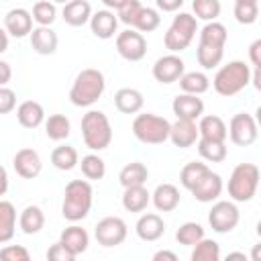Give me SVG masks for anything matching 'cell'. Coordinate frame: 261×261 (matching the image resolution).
Returning <instances> with one entry per match:
<instances>
[{"label":"cell","instance_id":"obj_1","mask_svg":"<svg viewBox=\"0 0 261 261\" xmlns=\"http://www.w3.org/2000/svg\"><path fill=\"white\" fill-rule=\"evenodd\" d=\"M104 90H106L104 73L96 67H86L75 75L71 90H69V100L73 106L88 108L102 98Z\"/></svg>","mask_w":261,"mask_h":261},{"label":"cell","instance_id":"obj_2","mask_svg":"<svg viewBox=\"0 0 261 261\" xmlns=\"http://www.w3.org/2000/svg\"><path fill=\"white\" fill-rule=\"evenodd\" d=\"M94 200V190L88 179H71L65 186L63 192V204H61V214L69 222L84 220L90 214Z\"/></svg>","mask_w":261,"mask_h":261},{"label":"cell","instance_id":"obj_3","mask_svg":"<svg viewBox=\"0 0 261 261\" xmlns=\"http://www.w3.org/2000/svg\"><path fill=\"white\" fill-rule=\"evenodd\" d=\"M251 82V69L245 61L241 59H234V61H228L226 65H222L214 80H212V88L216 90V94L220 96H234L239 94L241 90H245Z\"/></svg>","mask_w":261,"mask_h":261},{"label":"cell","instance_id":"obj_4","mask_svg":"<svg viewBox=\"0 0 261 261\" xmlns=\"http://www.w3.org/2000/svg\"><path fill=\"white\" fill-rule=\"evenodd\" d=\"M82 139L88 149L102 151L112 143V126L102 110H88L82 118Z\"/></svg>","mask_w":261,"mask_h":261},{"label":"cell","instance_id":"obj_5","mask_svg":"<svg viewBox=\"0 0 261 261\" xmlns=\"http://www.w3.org/2000/svg\"><path fill=\"white\" fill-rule=\"evenodd\" d=\"M259 167L255 163H239L226 184L228 196L232 202H249L253 200V196L257 194L259 188Z\"/></svg>","mask_w":261,"mask_h":261},{"label":"cell","instance_id":"obj_6","mask_svg":"<svg viewBox=\"0 0 261 261\" xmlns=\"http://www.w3.org/2000/svg\"><path fill=\"white\" fill-rule=\"evenodd\" d=\"M198 33V20L194 18V14L190 12H179L173 16L165 37H163V43H165V49H169V53H181L184 49H188L194 41Z\"/></svg>","mask_w":261,"mask_h":261},{"label":"cell","instance_id":"obj_7","mask_svg":"<svg viewBox=\"0 0 261 261\" xmlns=\"http://www.w3.org/2000/svg\"><path fill=\"white\" fill-rule=\"evenodd\" d=\"M169 128L171 122L163 116L145 112V114H137L133 120V135L145 143V145H161L169 139Z\"/></svg>","mask_w":261,"mask_h":261},{"label":"cell","instance_id":"obj_8","mask_svg":"<svg viewBox=\"0 0 261 261\" xmlns=\"http://www.w3.org/2000/svg\"><path fill=\"white\" fill-rule=\"evenodd\" d=\"M241 220V214H239V208L234 206V202L230 200H218L210 212H208V224L212 230L224 234V232H230L237 228Z\"/></svg>","mask_w":261,"mask_h":261},{"label":"cell","instance_id":"obj_9","mask_svg":"<svg viewBox=\"0 0 261 261\" xmlns=\"http://www.w3.org/2000/svg\"><path fill=\"white\" fill-rule=\"evenodd\" d=\"M226 133H228L230 141H232L234 145H239V147H249V145H253V143L257 141V137H259L257 122H255V118H253L251 114H247V112H237V114L230 118V122H228V126H226Z\"/></svg>","mask_w":261,"mask_h":261},{"label":"cell","instance_id":"obj_10","mask_svg":"<svg viewBox=\"0 0 261 261\" xmlns=\"http://www.w3.org/2000/svg\"><path fill=\"white\" fill-rule=\"evenodd\" d=\"M126 222L118 216H106L102 220H98L96 228H94V237L98 241V245L102 247H118L124 243L126 239Z\"/></svg>","mask_w":261,"mask_h":261},{"label":"cell","instance_id":"obj_11","mask_svg":"<svg viewBox=\"0 0 261 261\" xmlns=\"http://www.w3.org/2000/svg\"><path fill=\"white\" fill-rule=\"evenodd\" d=\"M116 51L126 61H141L147 55V39L141 33L126 29L116 35Z\"/></svg>","mask_w":261,"mask_h":261},{"label":"cell","instance_id":"obj_12","mask_svg":"<svg viewBox=\"0 0 261 261\" xmlns=\"http://www.w3.org/2000/svg\"><path fill=\"white\" fill-rule=\"evenodd\" d=\"M186 73V63L179 55L167 53L153 63V77L159 84H173Z\"/></svg>","mask_w":261,"mask_h":261},{"label":"cell","instance_id":"obj_13","mask_svg":"<svg viewBox=\"0 0 261 261\" xmlns=\"http://www.w3.org/2000/svg\"><path fill=\"white\" fill-rule=\"evenodd\" d=\"M222 190H224L222 177H220L216 171L206 169V171L202 173V177L192 186L190 192H192V196H194L198 202L208 204V202H214V200L222 194Z\"/></svg>","mask_w":261,"mask_h":261},{"label":"cell","instance_id":"obj_14","mask_svg":"<svg viewBox=\"0 0 261 261\" xmlns=\"http://www.w3.org/2000/svg\"><path fill=\"white\" fill-rule=\"evenodd\" d=\"M12 167L22 179H35L43 169V161L35 149L24 147V149H18L16 155L12 157Z\"/></svg>","mask_w":261,"mask_h":261},{"label":"cell","instance_id":"obj_15","mask_svg":"<svg viewBox=\"0 0 261 261\" xmlns=\"http://www.w3.org/2000/svg\"><path fill=\"white\" fill-rule=\"evenodd\" d=\"M173 114L177 116V120H192L196 122L202 114H204V102L198 96H190V94H177L173 98L171 104Z\"/></svg>","mask_w":261,"mask_h":261},{"label":"cell","instance_id":"obj_16","mask_svg":"<svg viewBox=\"0 0 261 261\" xmlns=\"http://www.w3.org/2000/svg\"><path fill=\"white\" fill-rule=\"evenodd\" d=\"M4 31L6 35H12L16 39H22L31 35L33 31V16L27 8H12L4 16Z\"/></svg>","mask_w":261,"mask_h":261},{"label":"cell","instance_id":"obj_17","mask_svg":"<svg viewBox=\"0 0 261 261\" xmlns=\"http://www.w3.org/2000/svg\"><path fill=\"white\" fill-rule=\"evenodd\" d=\"M198 139H200L198 124L192 120H175L169 128V141L179 149H188V147L196 145Z\"/></svg>","mask_w":261,"mask_h":261},{"label":"cell","instance_id":"obj_18","mask_svg":"<svg viewBox=\"0 0 261 261\" xmlns=\"http://www.w3.org/2000/svg\"><path fill=\"white\" fill-rule=\"evenodd\" d=\"M90 29H92L94 37H98V39H104V41L112 39L118 29V18L112 10L102 8L90 16Z\"/></svg>","mask_w":261,"mask_h":261},{"label":"cell","instance_id":"obj_19","mask_svg":"<svg viewBox=\"0 0 261 261\" xmlns=\"http://www.w3.org/2000/svg\"><path fill=\"white\" fill-rule=\"evenodd\" d=\"M135 230H137V234H139L141 241L153 243V241H157V239L163 237V232H165V222H163V218H161L159 214L147 212V214H143V216L137 220Z\"/></svg>","mask_w":261,"mask_h":261},{"label":"cell","instance_id":"obj_20","mask_svg":"<svg viewBox=\"0 0 261 261\" xmlns=\"http://www.w3.org/2000/svg\"><path fill=\"white\" fill-rule=\"evenodd\" d=\"M57 33L51 27H37L31 31V47L39 55H53L57 51Z\"/></svg>","mask_w":261,"mask_h":261},{"label":"cell","instance_id":"obj_21","mask_svg":"<svg viewBox=\"0 0 261 261\" xmlns=\"http://www.w3.org/2000/svg\"><path fill=\"white\" fill-rule=\"evenodd\" d=\"M198 133H200V139H206V141H218V143H224L228 133H226V124L220 116L216 114H206V116H200L198 118Z\"/></svg>","mask_w":261,"mask_h":261},{"label":"cell","instance_id":"obj_22","mask_svg":"<svg viewBox=\"0 0 261 261\" xmlns=\"http://www.w3.org/2000/svg\"><path fill=\"white\" fill-rule=\"evenodd\" d=\"M59 243H61L69 253H73V255L77 257V255H82V253L88 249V245H90V234L86 232V228H82V226H77V224H71V226L63 228V232H61V237H59Z\"/></svg>","mask_w":261,"mask_h":261},{"label":"cell","instance_id":"obj_23","mask_svg":"<svg viewBox=\"0 0 261 261\" xmlns=\"http://www.w3.org/2000/svg\"><path fill=\"white\" fill-rule=\"evenodd\" d=\"M179 190L173 186V184H159L155 188V192L151 194V200H153V206L159 210V212H171L179 206Z\"/></svg>","mask_w":261,"mask_h":261},{"label":"cell","instance_id":"obj_24","mask_svg":"<svg viewBox=\"0 0 261 261\" xmlns=\"http://www.w3.org/2000/svg\"><path fill=\"white\" fill-rule=\"evenodd\" d=\"M145 104V98L135 88H120L114 94V106L122 114H137Z\"/></svg>","mask_w":261,"mask_h":261},{"label":"cell","instance_id":"obj_25","mask_svg":"<svg viewBox=\"0 0 261 261\" xmlns=\"http://www.w3.org/2000/svg\"><path fill=\"white\" fill-rule=\"evenodd\" d=\"M16 118H18L20 126H24V128H37V126H41L45 122V110H43V106L39 102L24 100L16 108Z\"/></svg>","mask_w":261,"mask_h":261},{"label":"cell","instance_id":"obj_26","mask_svg":"<svg viewBox=\"0 0 261 261\" xmlns=\"http://www.w3.org/2000/svg\"><path fill=\"white\" fill-rule=\"evenodd\" d=\"M92 16V6L88 0H71L63 6V20L69 27H84L90 22Z\"/></svg>","mask_w":261,"mask_h":261},{"label":"cell","instance_id":"obj_27","mask_svg":"<svg viewBox=\"0 0 261 261\" xmlns=\"http://www.w3.org/2000/svg\"><path fill=\"white\" fill-rule=\"evenodd\" d=\"M149 179V169L145 163L141 161H130L126 163L120 173H118V181L122 188H137V186H145V181Z\"/></svg>","mask_w":261,"mask_h":261},{"label":"cell","instance_id":"obj_28","mask_svg":"<svg viewBox=\"0 0 261 261\" xmlns=\"http://www.w3.org/2000/svg\"><path fill=\"white\" fill-rule=\"evenodd\" d=\"M177 82H179L181 92L190 94V96H200V94L208 92V88H210V77L204 71H186Z\"/></svg>","mask_w":261,"mask_h":261},{"label":"cell","instance_id":"obj_29","mask_svg":"<svg viewBox=\"0 0 261 261\" xmlns=\"http://www.w3.org/2000/svg\"><path fill=\"white\" fill-rule=\"evenodd\" d=\"M151 202V194L147 192L145 186L137 188H124L122 194V206L126 212H143Z\"/></svg>","mask_w":261,"mask_h":261},{"label":"cell","instance_id":"obj_30","mask_svg":"<svg viewBox=\"0 0 261 261\" xmlns=\"http://www.w3.org/2000/svg\"><path fill=\"white\" fill-rule=\"evenodd\" d=\"M16 230V208L8 200H0V243H8Z\"/></svg>","mask_w":261,"mask_h":261},{"label":"cell","instance_id":"obj_31","mask_svg":"<svg viewBox=\"0 0 261 261\" xmlns=\"http://www.w3.org/2000/svg\"><path fill=\"white\" fill-rule=\"evenodd\" d=\"M51 163L59 171H71L80 163V155L71 145H59L51 151Z\"/></svg>","mask_w":261,"mask_h":261},{"label":"cell","instance_id":"obj_32","mask_svg":"<svg viewBox=\"0 0 261 261\" xmlns=\"http://www.w3.org/2000/svg\"><path fill=\"white\" fill-rule=\"evenodd\" d=\"M18 224L24 234H37L45 226V214L39 206H27L18 216Z\"/></svg>","mask_w":261,"mask_h":261},{"label":"cell","instance_id":"obj_33","mask_svg":"<svg viewBox=\"0 0 261 261\" xmlns=\"http://www.w3.org/2000/svg\"><path fill=\"white\" fill-rule=\"evenodd\" d=\"M196 57H198V63H200L204 69H214V67L220 65V61H222V57H224V47L208 45V43H198Z\"/></svg>","mask_w":261,"mask_h":261},{"label":"cell","instance_id":"obj_34","mask_svg":"<svg viewBox=\"0 0 261 261\" xmlns=\"http://www.w3.org/2000/svg\"><path fill=\"white\" fill-rule=\"evenodd\" d=\"M196 149H198V153H200V157H202L204 161H210V163H222V161L226 159V143L198 139Z\"/></svg>","mask_w":261,"mask_h":261},{"label":"cell","instance_id":"obj_35","mask_svg":"<svg viewBox=\"0 0 261 261\" xmlns=\"http://www.w3.org/2000/svg\"><path fill=\"white\" fill-rule=\"evenodd\" d=\"M45 133L51 141H63L69 137L71 133V124H69V118L65 114H51L47 120H45Z\"/></svg>","mask_w":261,"mask_h":261},{"label":"cell","instance_id":"obj_36","mask_svg":"<svg viewBox=\"0 0 261 261\" xmlns=\"http://www.w3.org/2000/svg\"><path fill=\"white\" fill-rule=\"evenodd\" d=\"M159 22H161V16H159V12L155 10V8H151V6H141V10H139V14H137V18H135V22H133V31H137V33H151V31H155L157 27H159Z\"/></svg>","mask_w":261,"mask_h":261},{"label":"cell","instance_id":"obj_37","mask_svg":"<svg viewBox=\"0 0 261 261\" xmlns=\"http://www.w3.org/2000/svg\"><path fill=\"white\" fill-rule=\"evenodd\" d=\"M226 39H228V33H226V27L222 22H206L204 29L200 31V41L198 43H208V45H218V47H224L226 45Z\"/></svg>","mask_w":261,"mask_h":261},{"label":"cell","instance_id":"obj_38","mask_svg":"<svg viewBox=\"0 0 261 261\" xmlns=\"http://www.w3.org/2000/svg\"><path fill=\"white\" fill-rule=\"evenodd\" d=\"M190 261H220V245L212 239H202L194 245Z\"/></svg>","mask_w":261,"mask_h":261},{"label":"cell","instance_id":"obj_39","mask_svg":"<svg viewBox=\"0 0 261 261\" xmlns=\"http://www.w3.org/2000/svg\"><path fill=\"white\" fill-rule=\"evenodd\" d=\"M202 239H206V237H204L202 224H198V222H184V224L175 230V241H177L179 245H186V247H194V245H198Z\"/></svg>","mask_w":261,"mask_h":261},{"label":"cell","instance_id":"obj_40","mask_svg":"<svg viewBox=\"0 0 261 261\" xmlns=\"http://www.w3.org/2000/svg\"><path fill=\"white\" fill-rule=\"evenodd\" d=\"M80 167H82V173L86 179H102L104 173H106V163L102 157L90 153V155H84L82 161H80Z\"/></svg>","mask_w":261,"mask_h":261},{"label":"cell","instance_id":"obj_41","mask_svg":"<svg viewBox=\"0 0 261 261\" xmlns=\"http://www.w3.org/2000/svg\"><path fill=\"white\" fill-rule=\"evenodd\" d=\"M259 16L257 0H237L234 2V18L239 24H253Z\"/></svg>","mask_w":261,"mask_h":261},{"label":"cell","instance_id":"obj_42","mask_svg":"<svg viewBox=\"0 0 261 261\" xmlns=\"http://www.w3.org/2000/svg\"><path fill=\"white\" fill-rule=\"evenodd\" d=\"M192 10H194V18H202L206 22H214L220 14V2L218 0H194L192 2Z\"/></svg>","mask_w":261,"mask_h":261},{"label":"cell","instance_id":"obj_43","mask_svg":"<svg viewBox=\"0 0 261 261\" xmlns=\"http://www.w3.org/2000/svg\"><path fill=\"white\" fill-rule=\"evenodd\" d=\"M31 16H33L35 22H39V27H51L53 20L57 18V8H55L53 2L41 0V2H35Z\"/></svg>","mask_w":261,"mask_h":261},{"label":"cell","instance_id":"obj_44","mask_svg":"<svg viewBox=\"0 0 261 261\" xmlns=\"http://www.w3.org/2000/svg\"><path fill=\"white\" fill-rule=\"evenodd\" d=\"M208 169V165L206 163H200V161H190V163H186L184 167H181V171H179V181H181V186L186 188V190H192V186L202 177V173Z\"/></svg>","mask_w":261,"mask_h":261},{"label":"cell","instance_id":"obj_45","mask_svg":"<svg viewBox=\"0 0 261 261\" xmlns=\"http://www.w3.org/2000/svg\"><path fill=\"white\" fill-rule=\"evenodd\" d=\"M141 6H143V4H141L139 0H126V4L116 12V18H118L120 22H124L126 27H133V22H135V18H137Z\"/></svg>","mask_w":261,"mask_h":261},{"label":"cell","instance_id":"obj_46","mask_svg":"<svg viewBox=\"0 0 261 261\" xmlns=\"http://www.w3.org/2000/svg\"><path fill=\"white\" fill-rule=\"evenodd\" d=\"M0 261H31V255L22 245H8L0 249Z\"/></svg>","mask_w":261,"mask_h":261},{"label":"cell","instance_id":"obj_47","mask_svg":"<svg viewBox=\"0 0 261 261\" xmlns=\"http://www.w3.org/2000/svg\"><path fill=\"white\" fill-rule=\"evenodd\" d=\"M45 257H47V261H75V259H77V257H75L73 253H69L59 241L47 249V255H45Z\"/></svg>","mask_w":261,"mask_h":261},{"label":"cell","instance_id":"obj_48","mask_svg":"<svg viewBox=\"0 0 261 261\" xmlns=\"http://www.w3.org/2000/svg\"><path fill=\"white\" fill-rule=\"evenodd\" d=\"M16 108V94L10 88H0V114H8Z\"/></svg>","mask_w":261,"mask_h":261},{"label":"cell","instance_id":"obj_49","mask_svg":"<svg viewBox=\"0 0 261 261\" xmlns=\"http://www.w3.org/2000/svg\"><path fill=\"white\" fill-rule=\"evenodd\" d=\"M249 59H251V63H253L255 69L261 67V39H257V41L251 43V47H249Z\"/></svg>","mask_w":261,"mask_h":261},{"label":"cell","instance_id":"obj_50","mask_svg":"<svg viewBox=\"0 0 261 261\" xmlns=\"http://www.w3.org/2000/svg\"><path fill=\"white\" fill-rule=\"evenodd\" d=\"M184 6V0H157V8L163 12H175Z\"/></svg>","mask_w":261,"mask_h":261},{"label":"cell","instance_id":"obj_51","mask_svg":"<svg viewBox=\"0 0 261 261\" xmlns=\"http://www.w3.org/2000/svg\"><path fill=\"white\" fill-rule=\"evenodd\" d=\"M10 77H12V67H10V63H6V61L0 59V88H6V84L10 82Z\"/></svg>","mask_w":261,"mask_h":261},{"label":"cell","instance_id":"obj_52","mask_svg":"<svg viewBox=\"0 0 261 261\" xmlns=\"http://www.w3.org/2000/svg\"><path fill=\"white\" fill-rule=\"evenodd\" d=\"M151 261H179V259H177V255H175L173 251H169V249H161V251H157V253L153 255Z\"/></svg>","mask_w":261,"mask_h":261},{"label":"cell","instance_id":"obj_53","mask_svg":"<svg viewBox=\"0 0 261 261\" xmlns=\"http://www.w3.org/2000/svg\"><path fill=\"white\" fill-rule=\"evenodd\" d=\"M6 190H8V173H6V169L0 165V200H2V196L6 194Z\"/></svg>","mask_w":261,"mask_h":261},{"label":"cell","instance_id":"obj_54","mask_svg":"<svg viewBox=\"0 0 261 261\" xmlns=\"http://www.w3.org/2000/svg\"><path fill=\"white\" fill-rule=\"evenodd\" d=\"M124 4H126V0H104L106 10H110V8H112V10H116V12H118V10H120Z\"/></svg>","mask_w":261,"mask_h":261},{"label":"cell","instance_id":"obj_55","mask_svg":"<svg viewBox=\"0 0 261 261\" xmlns=\"http://www.w3.org/2000/svg\"><path fill=\"white\" fill-rule=\"evenodd\" d=\"M224 261H249V257L245 253H241V251H232V253H228L224 257Z\"/></svg>","mask_w":261,"mask_h":261},{"label":"cell","instance_id":"obj_56","mask_svg":"<svg viewBox=\"0 0 261 261\" xmlns=\"http://www.w3.org/2000/svg\"><path fill=\"white\" fill-rule=\"evenodd\" d=\"M8 49V35H6V31L0 27V53H4Z\"/></svg>","mask_w":261,"mask_h":261},{"label":"cell","instance_id":"obj_57","mask_svg":"<svg viewBox=\"0 0 261 261\" xmlns=\"http://www.w3.org/2000/svg\"><path fill=\"white\" fill-rule=\"evenodd\" d=\"M251 82H253V86H255L257 90H261V67H257V69H255V73H253V80H251Z\"/></svg>","mask_w":261,"mask_h":261},{"label":"cell","instance_id":"obj_58","mask_svg":"<svg viewBox=\"0 0 261 261\" xmlns=\"http://www.w3.org/2000/svg\"><path fill=\"white\" fill-rule=\"evenodd\" d=\"M249 261H261L259 259V245H253V251H251V259Z\"/></svg>","mask_w":261,"mask_h":261}]
</instances>
